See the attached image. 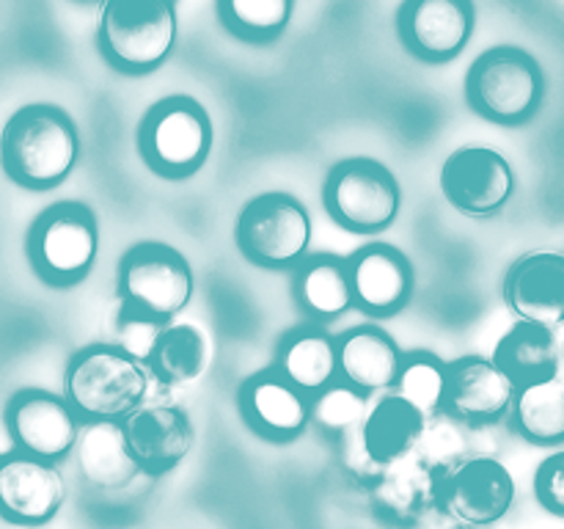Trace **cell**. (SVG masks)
Segmentation results:
<instances>
[{
  "label": "cell",
  "mask_w": 564,
  "mask_h": 529,
  "mask_svg": "<svg viewBox=\"0 0 564 529\" xmlns=\"http://www.w3.org/2000/svg\"><path fill=\"white\" fill-rule=\"evenodd\" d=\"M80 160V132L64 108L31 102L14 110L0 132V165L31 191H50L69 180Z\"/></svg>",
  "instance_id": "6da1fadb"
},
{
  "label": "cell",
  "mask_w": 564,
  "mask_h": 529,
  "mask_svg": "<svg viewBox=\"0 0 564 529\" xmlns=\"http://www.w3.org/2000/svg\"><path fill=\"white\" fill-rule=\"evenodd\" d=\"M152 378L121 345H88L66 367V400L86 419H124L147 402Z\"/></svg>",
  "instance_id": "7a4b0ae2"
},
{
  "label": "cell",
  "mask_w": 564,
  "mask_h": 529,
  "mask_svg": "<svg viewBox=\"0 0 564 529\" xmlns=\"http://www.w3.org/2000/svg\"><path fill=\"white\" fill-rule=\"evenodd\" d=\"M176 9L171 0H108L99 11V50L110 66L130 75L160 69L176 47Z\"/></svg>",
  "instance_id": "3957f363"
},
{
  "label": "cell",
  "mask_w": 564,
  "mask_h": 529,
  "mask_svg": "<svg viewBox=\"0 0 564 529\" xmlns=\"http://www.w3.org/2000/svg\"><path fill=\"white\" fill-rule=\"evenodd\" d=\"M543 97V69L521 47L501 44L479 55L468 69V105L496 125H523L538 114Z\"/></svg>",
  "instance_id": "277c9868"
},
{
  "label": "cell",
  "mask_w": 564,
  "mask_h": 529,
  "mask_svg": "<svg viewBox=\"0 0 564 529\" xmlns=\"http://www.w3.org/2000/svg\"><path fill=\"white\" fill-rule=\"evenodd\" d=\"M213 119L193 97H165L152 105L138 132V147L149 169L169 180H185L213 152Z\"/></svg>",
  "instance_id": "5b68a950"
},
{
  "label": "cell",
  "mask_w": 564,
  "mask_h": 529,
  "mask_svg": "<svg viewBox=\"0 0 564 529\" xmlns=\"http://www.w3.org/2000/svg\"><path fill=\"white\" fill-rule=\"evenodd\" d=\"M314 224L306 204L292 193H259L240 209L235 224L237 248L259 268H292L306 259Z\"/></svg>",
  "instance_id": "8992f818"
},
{
  "label": "cell",
  "mask_w": 564,
  "mask_h": 529,
  "mask_svg": "<svg viewBox=\"0 0 564 529\" xmlns=\"http://www.w3.org/2000/svg\"><path fill=\"white\" fill-rule=\"evenodd\" d=\"M196 295V273L176 248L141 242L130 248L119 268V298L124 312L174 323Z\"/></svg>",
  "instance_id": "52a82bcc"
},
{
  "label": "cell",
  "mask_w": 564,
  "mask_h": 529,
  "mask_svg": "<svg viewBox=\"0 0 564 529\" xmlns=\"http://www.w3.org/2000/svg\"><path fill=\"white\" fill-rule=\"evenodd\" d=\"M99 253V224L80 202L44 209L28 235V257L47 284L69 287L91 273Z\"/></svg>",
  "instance_id": "ba28073f"
},
{
  "label": "cell",
  "mask_w": 564,
  "mask_h": 529,
  "mask_svg": "<svg viewBox=\"0 0 564 529\" xmlns=\"http://www.w3.org/2000/svg\"><path fill=\"white\" fill-rule=\"evenodd\" d=\"M325 209L356 235H380L397 220L402 187L394 171L372 158H350L334 165L325 180Z\"/></svg>",
  "instance_id": "9c48e42d"
},
{
  "label": "cell",
  "mask_w": 564,
  "mask_h": 529,
  "mask_svg": "<svg viewBox=\"0 0 564 529\" xmlns=\"http://www.w3.org/2000/svg\"><path fill=\"white\" fill-rule=\"evenodd\" d=\"M427 422L430 419L402 400L397 391H383V397L369 406L361 430L347 433L356 441L345 452V463L352 477L369 488L383 474V468L419 450Z\"/></svg>",
  "instance_id": "30bf717a"
},
{
  "label": "cell",
  "mask_w": 564,
  "mask_h": 529,
  "mask_svg": "<svg viewBox=\"0 0 564 529\" xmlns=\"http://www.w3.org/2000/svg\"><path fill=\"white\" fill-rule=\"evenodd\" d=\"M516 479L496 457H457L438 468V507L457 523L488 527L510 512Z\"/></svg>",
  "instance_id": "8fae6325"
},
{
  "label": "cell",
  "mask_w": 564,
  "mask_h": 529,
  "mask_svg": "<svg viewBox=\"0 0 564 529\" xmlns=\"http://www.w3.org/2000/svg\"><path fill=\"white\" fill-rule=\"evenodd\" d=\"M441 191L446 202L471 218H490L510 204L516 169L490 147H460L444 160Z\"/></svg>",
  "instance_id": "7c38bea8"
},
{
  "label": "cell",
  "mask_w": 564,
  "mask_h": 529,
  "mask_svg": "<svg viewBox=\"0 0 564 529\" xmlns=\"http://www.w3.org/2000/svg\"><path fill=\"white\" fill-rule=\"evenodd\" d=\"M80 413L66 397L44 389H25L11 397L6 408V428L17 450L42 461H61L69 455L80 435Z\"/></svg>",
  "instance_id": "4fadbf2b"
},
{
  "label": "cell",
  "mask_w": 564,
  "mask_h": 529,
  "mask_svg": "<svg viewBox=\"0 0 564 529\" xmlns=\"http://www.w3.org/2000/svg\"><path fill=\"white\" fill-rule=\"evenodd\" d=\"M397 28L416 58L446 64L468 47L477 28L474 0H405Z\"/></svg>",
  "instance_id": "5bb4252c"
},
{
  "label": "cell",
  "mask_w": 564,
  "mask_h": 529,
  "mask_svg": "<svg viewBox=\"0 0 564 529\" xmlns=\"http://www.w3.org/2000/svg\"><path fill=\"white\" fill-rule=\"evenodd\" d=\"M518 384L494 361V356H460L449 361L444 411L463 424H494L512 411Z\"/></svg>",
  "instance_id": "9a60e30c"
},
{
  "label": "cell",
  "mask_w": 564,
  "mask_h": 529,
  "mask_svg": "<svg viewBox=\"0 0 564 529\" xmlns=\"http://www.w3.org/2000/svg\"><path fill=\"white\" fill-rule=\"evenodd\" d=\"M121 428L132 457L147 474L171 472L196 444V424L176 402H143L121 419Z\"/></svg>",
  "instance_id": "2e32d148"
},
{
  "label": "cell",
  "mask_w": 564,
  "mask_h": 529,
  "mask_svg": "<svg viewBox=\"0 0 564 529\" xmlns=\"http://www.w3.org/2000/svg\"><path fill=\"white\" fill-rule=\"evenodd\" d=\"M66 499V485L53 461L17 450L0 455V516L22 527L55 518Z\"/></svg>",
  "instance_id": "e0dca14e"
},
{
  "label": "cell",
  "mask_w": 564,
  "mask_h": 529,
  "mask_svg": "<svg viewBox=\"0 0 564 529\" xmlns=\"http://www.w3.org/2000/svg\"><path fill=\"white\" fill-rule=\"evenodd\" d=\"M356 306L372 317H391L411 301L416 273L400 248L372 242L347 259Z\"/></svg>",
  "instance_id": "ac0fdd59"
},
{
  "label": "cell",
  "mask_w": 564,
  "mask_h": 529,
  "mask_svg": "<svg viewBox=\"0 0 564 529\" xmlns=\"http://www.w3.org/2000/svg\"><path fill=\"white\" fill-rule=\"evenodd\" d=\"M505 301L518 320L564 325V253L532 251L518 259L505 279Z\"/></svg>",
  "instance_id": "d6986e66"
},
{
  "label": "cell",
  "mask_w": 564,
  "mask_h": 529,
  "mask_svg": "<svg viewBox=\"0 0 564 529\" xmlns=\"http://www.w3.org/2000/svg\"><path fill=\"white\" fill-rule=\"evenodd\" d=\"M369 496L386 523L408 529L438 507V468L416 450L383 468L369 485Z\"/></svg>",
  "instance_id": "ffe728a7"
},
{
  "label": "cell",
  "mask_w": 564,
  "mask_h": 529,
  "mask_svg": "<svg viewBox=\"0 0 564 529\" xmlns=\"http://www.w3.org/2000/svg\"><path fill=\"white\" fill-rule=\"evenodd\" d=\"M240 408L257 433L290 441L312 422V400L306 391L284 378L279 369L251 375L240 389Z\"/></svg>",
  "instance_id": "44dd1931"
},
{
  "label": "cell",
  "mask_w": 564,
  "mask_h": 529,
  "mask_svg": "<svg viewBox=\"0 0 564 529\" xmlns=\"http://www.w3.org/2000/svg\"><path fill=\"white\" fill-rule=\"evenodd\" d=\"M402 358L400 345L378 325H356L339 336V378L367 395L394 389Z\"/></svg>",
  "instance_id": "7402d4cb"
},
{
  "label": "cell",
  "mask_w": 564,
  "mask_h": 529,
  "mask_svg": "<svg viewBox=\"0 0 564 529\" xmlns=\"http://www.w3.org/2000/svg\"><path fill=\"white\" fill-rule=\"evenodd\" d=\"M77 468L94 488L119 490L141 472L127 444L121 419H88L75 444Z\"/></svg>",
  "instance_id": "603a6c76"
},
{
  "label": "cell",
  "mask_w": 564,
  "mask_h": 529,
  "mask_svg": "<svg viewBox=\"0 0 564 529\" xmlns=\"http://www.w3.org/2000/svg\"><path fill=\"white\" fill-rule=\"evenodd\" d=\"M275 369L306 395H319L339 378V339L319 325H303L281 339Z\"/></svg>",
  "instance_id": "cb8c5ba5"
},
{
  "label": "cell",
  "mask_w": 564,
  "mask_h": 529,
  "mask_svg": "<svg viewBox=\"0 0 564 529\" xmlns=\"http://www.w3.org/2000/svg\"><path fill=\"white\" fill-rule=\"evenodd\" d=\"M494 361L510 375L518 389L560 375V342L554 328L518 320L499 339Z\"/></svg>",
  "instance_id": "d4e9b609"
},
{
  "label": "cell",
  "mask_w": 564,
  "mask_h": 529,
  "mask_svg": "<svg viewBox=\"0 0 564 529\" xmlns=\"http://www.w3.org/2000/svg\"><path fill=\"white\" fill-rule=\"evenodd\" d=\"M295 295L303 312L325 320V323L339 320L341 314L350 312L356 306V298H352L347 259L325 257V253L323 257L303 259L295 276Z\"/></svg>",
  "instance_id": "484cf974"
},
{
  "label": "cell",
  "mask_w": 564,
  "mask_h": 529,
  "mask_svg": "<svg viewBox=\"0 0 564 529\" xmlns=\"http://www.w3.org/2000/svg\"><path fill=\"white\" fill-rule=\"evenodd\" d=\"M209 356V336L196 323H169L147 364L163 386H187L207 373Z\"/></svg>",
  "instance_id": "4316f807"
},
{
  "label": "cell",
  "mask_w": 564,
  "mask_h": 529,
  "mask_svg": "<svg viewBox=\"0 0 564 529\" xmlns=\"http://www.w3.org/2000/svg\"><path fill=\"white\" fill-rule=\"evenodd\" d=\"M518 433L532 444H562L564 441V380H540L518 389L512 406Z\"/></svg>",
  "instance_id": "83f0119b"
},
{
  "label": "cell",
  "mask_w": 564,
  "mask_h": 529,
  "mask_svg": "<svg viewBox=\"0 0 564 529\" xmlns=\"http://www.w3.org/2000/svg\"><path fill=\"white\" fill-rule=\"evenodd\" d=\"M446 378H449V364H444L433 353L416 350L402 358L400 378L391 391L419 408L427 419H435L444 411Z\"/></svg>",
  "instance_id": "f1b7e54d"
},
{
  "label": "cell",
  "mask_w": 564,
  "mask_h": 529,
  "mask_svg": "<svg viewBox=\"0 0 564 529\" xmlns=\"http://www.w3.org/2000/svg\"><path fill=\"white\" fill-rule=\"evenodd\" d=\"M295 0H218V14L246 42H273L286 31Z\"/></svg>",
  "instance_id": "f546056e"
},
{
  "label": "cell",
  "mask_w": 564,
  "mask_h": 529,
  "mask_svg": "<svg viewBox=\"0 0 564 529\" xmlns=\"http://www.w3.org/2000/svg\"><path fill=\"white\" fill-rule=\"evenodd\" d=\"M369 413L367 391L356 389L347 380L330 384L312 400V422L323 428L325 433L347 435L352 430H361L364 419Z\"/></svg>",
  "instance_id": "4dcf8cb0"
},
{
  "label": "cell",
  "mask_w": 564,
  "mask_h": 529,
  "mask_svg": "<svg viewBox=\"0 0 564 529\" xmlns=\"http://www.w3.org/2000/svg\"><path fill=\"white\" fill-rule=\"evenodd\" d=\"M165 325H169V323H163V320L147 317V314L121 312V320H119L121 342H119V345L124 347L127 353H132V356L141 358V361L147 364L149 356H152L154 345H158L160 334H163Z\"/></svg>",
  "instance_id": "1f68e13d"
},
{
  "label": "cell",
  "mask_w": 564,
  "mask_h": 529,
  "mask_svg": "<svg viewBox=\"0 0 564 529\" xmlns=\"http://www.w3.org/2000/svg\"><path fill=\"white\" fill-rule=\"evenodd\" d=\"M534 496L554 516H564V452L545 457L534 474Z\"/></svg>",
  "instance_id": "d6a6232c"
},
{
  "label": "cell",
  "mask_w": 564,
  "mask_h": 529,
  "mask_svg": "<svg viewBox=\"0 0 564 529\" xmlns=\"http://www.w3.org/2000/svg\"><path fill=\"white\" fill-rule=\"evenodd\" d=\"M91 3H99V6H105V3H108V0H91Z\"/></svg>",
  "instance_id": "836d02e7"
},
{
  "label": "cell",
  "mask_w": 564,
  "mask_h": 529,
  "mask_svg": "<svg viewBox=\"0 0 564 529\" xmlns=\"http://www.w3.org/2000/svg\"><path fill=\"white\" fill-rule=\"evenodd\" d=\"M171 3H176V0H171Z\"/></svg>",
  "instance_id": "e575fe53"
}]
</instances>
